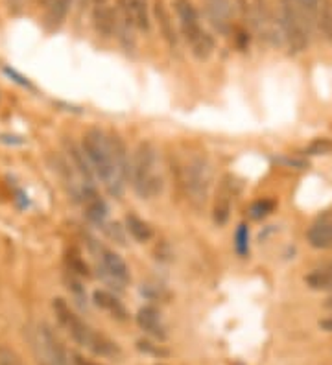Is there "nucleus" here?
Returning <instances> with one entry per match:
<instances>
[{
  "instance_id": "obj_14",
  "label": "nucleus",
  "mask_w": 332,
  "mask_h": 365,
  "mask_svg": "<svg viewBox=\"0 0 332 365\" xmlns=\"http://www.w3.org/2000/svg\"><path fill=\"white\" fill-rule=\"evenodd\" d=\"M81 201H84L85 214L87 218L93 223H98V225H104L107 218V205L102 197L98 196L96 188H85L84 194H81Z\"/></svg>"
},
{
  "instance_id": "obj_4",
  "label": "nucleus",
  "mask_w": 332,
  "mask_h": 365,
  "mask_svg": "<svg viewBox=\"0 0 332 365\" xmlns=\"http://www.w3.org/2000/svg\"><path fill=\"white\" fill-rule=\"evenodd\" d=\"M173 8H176L177 21H179V26H181L186 43L191 45L192 53L198 59H207L214 50V41L201 28L198 9L194 8L191 0H176Z\"/></svg>"
},
{
  "instance_id": "obj_30",
  "label": "nucleus",
  "mask_w": 332,
  "mask_h": 365,
  "mask_svg": "<svg viewBox=\"0 0 332 365\" xmlns=\"http://www.w3.org/2000/svg\"><path fill=\"white\" fill-rule=\"evenodd\" d=\"M325 307H327V308H331V310H332V295H331V297L327 299V303H325Z\"/></svg>"
},
{
  "instance_id": "obj_23",
  "label": "nucleus",
  "mask_w": 332,
  "mask_h": 365,
  "mask_svg": "<svg viewBox=\"0 0 332 365\" xmlns=\"http://www.w3.org/2000/svg\"><path fill=\"white\" fill-rule=\"evenodd\" d=\"M235 250L240 257H248L249 253V231L246 225H238L235 232Z\"/></svg>"
},
{
  "instance_id": "obj_5",
  "label": "nucleus",
  "mask_w": 332,
  "mask_h": 365,
  "mask_svg": "<svg viewBox=\"0 0 332 365\" xmlns=\"http://www.w3.org/2000/svg\"><path fill=\"white\" fill-rule=\"evenodd\" d=\"M181 181L185 187L186 197L196 209H203L207 203L211 182H213V168L205 157L194 155L186 160L181 172Z\"/></svg>"
},
{
  "instance_id": "obj_17",
  "label": "nucleus",
  "mask_w": 332,
  "mask_h": 365,
  "mask_svg": "<svg viewBox=\"0 0 332 365\" xmlns=\"http://www.w3.org/2000/svg\"><path fill=\"white\" fill-rule=\"evenodd\" d=\"M154 11H155V17H157V24H159V30L163 31V37L166 39L172 48L177 46V36H176V30H173V23L172 19H170V14L166 11L164 8L163 0H157L154 6Z\"/></svg>"
},
{
  "instance_id": "obj_27",
  "label": "nucleus",
  "mask_w": 332,
  "mask_h": 365,
  "mask_svg": "<svg viewBox=\"0 0 332 365\" xmlns=\"http://www.w3.org/2000/svg\"><path fill=\"white\" fill-rule=\"evenodd\" d=\"M74 365H102V364H98V361H93V360H87V358L80 356V354H74Z\"/></svg>"
},
{
  "instance_id": "obj_13",
  "label": "nucleus",
  "mask_w": 332,
  "mask_h": 365,
  "mask_svg": "<svg viewBox=\"0 0 332 365\" xmlns=\"http://www.w3.org/2000/svg\"><path fill=\"white\" fill-rule=\"evenodd\" d=\"M93 299H94V304H96L98 308H102L104 312L109 314L113 319L116 321L129 319L128 310H126L122 301H120L115 294H111V292H107V289H96V292L93 294Z\"/></svg>"
},
{
  "instance_id": "obj_10",
  "label": "nucleus",
  "mask_w": 332,
  "mask_h": 365,
  "mask_svg": "<svg viewBox=\"0 0 332 365\" xmlns=\"http://www.w3.org/2000/svg\"><path fill=\"white\" fill-rule=\"evenodd\" d=\"M93 24L98 36H102L104 39L115 36L116 11L107 0H93Z\"/></svg>"
},
{
  "instance_id": "obj_24",
  "label": "nucleus",
  "mask_w": 332,
  "mask_h": 365,
  "mask_svg": "<svg viewBox=\"0 0 332 365\" xmlns=\"http://www.w3.org/2000/svg\"><path fill=\"white\" fill-rule=\"evenodd\" d=\"M0 365H21L17 352L6 345H0Z\"/></svg>"
},
{
  "instance_id": "obj_9",
  "label": "nucleus",
  "mask_w": 332,
  "mask_h": 365,
  "mask_svg": "<svg viewBox=\"0 0 332 365\" xmlns=\"http://www.w3.org/2000/svg\"><path fill=\"white\" fill-rule=\"evenodd\" d=\"M96 255H98V260H100V266H102L104 277H106L107 281L116 284L119 288L128 284L129 267L119 253L107 250V247H104V245H98Z\"/></svg>"
},
{
  "instance_id": "obj_3",
  "label": "nucleus",
  "mask_w": 332,
  "mask_h": 365,
  "mask_svg": "<svg viewBox=\"0 0 332 365\" xmlns=\"http://www.w3.org/2000/svg\"><path fill=\"white\" fill-rule=\"evenodd\" d=\"M131 178L133 190L142 200H151L157 197L164 188L163 172H161L159 153L157 148L151 143H141L133 153L131 159Z\"/></svg>"
},
{
  "instance_id": "obj_1",
  "label": "nucleus",
  "mask_w": 332,
  "mask_h": 365,
  "mask_svg": "<svg viewBox=\"0 0 332 365\" xmlns=\"http://www.w3.org/2000/svg\"><path fill=\"white\" fill-rule=\"evenodd\" d=\"M84 148L85 155H87L91 168L96 174L98 179H102L104 187L107 188L111 196H122L124 192L126 175L120 168L119 160L115 155V146H113V138L102 130H89L84 137Z\"/></svg>"
},
{
  "instance_id": "obj_7",
  "label": "nucleus",
  "mask_w": 332,
  "mask_h": 365,
  "mask_svg": "<svg viewBox=\"0 0 332 365\" xmlns=\"http://www.w3.org/2000/svg\"><path fill=\"white\" fill-rule=\"evenodd\" d=\"M248 17L253 30L257 31L258 37L266 43L273 46L284 43L279 15L273 14V9L266 0H253V4L248 9Z\"/></svg>"
},
{
  "instance_id": "obj_6",
  "label": "nucleus",
  "mask_w": 332,
  "mask_h": 365,
  "mask_svg": "<svg viewBox=\"0 0 332 365\" xmlns=\"http://www.w3.org/2000/svg\"><path fill=\"white\" fill-rule=\"evenodd\" d=\"M305 9L299 4H293L292 0H283L279 11L281 28H283L284 45L290 53H301L308 46V28L305 21Z\"/></svg>"
},
{
  "instance_id": "obj_15",
  "label": "nucleus",
  "mask_w": 332,
  "mask_h": 365,
  "mask_svg": "<svg viewBox=\"0 0 332 365\" xmlns=\"http://www.w3.org/2000/svg\"><path fill=\"white\" fill-rule=\"evenodd\" d=\"M306 240L314 250L332 247V223H316L306 232Z\"/></svg>"
},
{
  "instance_id": "obj_12",
  "label": "nucleus",
  "mask_w": 332,
  "mask_h": 365,
  "mask_svg": "<svg viewBox=\"0 0 332 365\" xmlns=\"http://www.w3.org/2000/svg\"><path fill=\"white\" fill-rule=\"evenodd\" d=\"M205 6L211 23L220 30L221 34H227L231 28V15H233V6L231 0H201Z\"/></svg>"
},
{
  "instance_id": "obj_2",
  "label": "nucleus",
  "mask_w": 332,
  "mask_h": 365,
  "mask_svg": "<svg viewBox=\"0 0 332 365\" xmlns=\"http://www.w3.org/2000/svg\"><path fill=\"white\" fill-rule=\"evenodd\" d=\"M52 308L63 329L69 332V336H71L78 345H81V347L91 351L93 354H96V356L115 358V360L120 358L122 351H120L119 343L113 341L111 338H107L102 332L94 330L91 325H87V323L69 307V303H66L65 299H54Z\"/></svg>"
},
{
  "instance_id": "obj_18",
  "label": "nucleus",
  "mask_w": 332,
  "mask_h": 365,
  "mask_svg": "<svg viewBox=\"0 0 332 365\" xmlns=\"http://www.w3.org/2000/svg\"><path fill=\"white\" fill-rule=\"evenodd\" d=\"M72 6V0H52L46 9V17H44V24L49 30H58L65 21L66 14Z\"/></svg>"
},
{
  "instance_id": "obj_26",
  "label": "nucleus",
  "mask_w": 332,
  "mask_h": 365,
  "mask_svg": "<svg viewBox=\"0 0 332 365\" xmlns=\"http://www.w3.org/2000/svg\"><path fill=\"white\" fill-rule=\"evenodd\" d=\"M139 349L144 352H148V354H157V356H161V354H166V352L161 351L157 345H151L150 341H139Z\"/></svg>"
},
{
  "instance_id": "obj_21",
  "label": "nucleus",
  "mask_w": 332,
  "mask_h": 365,
  "mask_svg": "<svg viewBox=\"0 0 332 365\" xmlns=\"http://www.w3.org/2000/svg\"><path fill=\"white\" fill-rule=\"evenodd\" d=\"M318 26L327 41H332V0H321L318 9Z\"/></svg>"
},
{
  "instance_id": "obj_28",
  "label": "nucleus",
  "mask_w": 332,
  "mask_h": 365,
  "mask_svg": "<svg viewBox=\"0 0 332 365\" xmlns=\"http://www.w3.org/2000/svg\"><path fill=\"white\" fill-rule=\"evenodd\" d=\"M319 329L325 330V332H332V316H327L319 321Z\"/></svg>"
},
{
  "instance_id": "obj_29",
  "label": "nucleus",
  "mask_w": 332,
  "mask_h": 365,
  "mask_svg": "<svg viewBox=\"0 0 332 365\" xmlns=\"http://www.w3.org/2000/svg\"><path fill=\"white\" fill-rule=\"evenodd\" d=\"M26 2H28V0H9V9L19 11V9L26 6Z\"/></svg>"
},
{
  "instance_id": "obj_11",
  "label": "nucleus",
  "mask_w": 332,
  "mask_h": 365,
  "mask_svg": "<svg viewBox=\"0 0 332 365\" xmlns=\"http://www.w3.org/2000/svg\"><path fill=\"white\" fill-rule=\"evenodd\" d=\"M137 325L141 330H144L148 336H151L157 341H164L168 332H166V325H164L161 312L154 307H144L137 312Z\"/></svg>"
},
{
  "instance_id": "obj_8",
  "label": "nucleus",
  "mask_w": 332,
  "mask_h": 365,
  "mask_svg": "<svg viewBox=\"0 0 332 365\" xmlns=\"http://www.w3.org/2000/svg\"><path fill=\"white\" fill-rule=\"evenodd\" d=\"M34 347H36L39 364L43 365H74L65 345L59 336L49 325H39L34 334Z\"/></svg>"
},
{
  "instance_id": "obj_25",
  "label": "nucleus",
  "mask_w": 332,
  "mask_h": 365,
  "mask_svg": "<svg viewBox=\"0 0 332 365\" xmlns=\"http://www.w3.org/2000/svg\"><path fill=\"white\" fill-rule=\"evenodd\" d=\"M328 152H332V143L331 140H327V138H319V140L310 144L308 148L310 155H321V153H328Z\"/></svg>"
},
{
  "instance_id": "obj_16",
  "label": "nucleus",
  "mask_w": 332,
  "mask_h": 365,
  "mask_svg": "<svg viewBox=\"0 0 332 365\" xmlns=\"http://www.w3.org/2000/svg\"><path fill=\"white\" fill-rule=\"evenodd\" d=\"M231 196H233V190H231L229 181H223V185L220 187V192L216 196V203H214V222L218 225H223L229 220L231 212Z\"/></svg>"
},
{
  "instance_id": "obj_20",
  "label": "nucleus",
  "mask_w": 332,
  "mask_h": 365,
  "mask_svg": "<svg viewBox=\"0 0 332 365\" xmlns=\"http://www.w3.org/2000/svg\"><path fill=\"white\" fill-rule=\"evenodd\" d=\"M126 229L137 242H148L154 236V229L150 227V223L135 216V214H129L126 218Z\"/></svg>"
},
{
  "instance_id": "obj_22",
  "label": "nucleus",
  "mask_w": 332,
  "mask_h": 365,
  "mask_svg": "<svg viewBox=\"0 0 332 365\" xmlns=\"http://www.w3.org/2000/svg\"><path fill=\"white\" fill-rule=\"evenodd\" d=\"M273 210H275V201L264 197V200L255 201V203L249 207V216H251L253 220H264L266 216H270Z\"/></svg>"
},
{
  "instance_id": "obj_19",
  "label": "nucleus",
  "mask_w": 332,
  "mask_h": 365,
  "mask_svg": "<svg viewBox=\"0 0 332 365\" xmlns=\"http://www.w3.org/2000/svg\"><path fill=\"white\" fill-rule=\"evenodd\" d=\"M305 282L310 289L316 292H327L332 289V264L331 266L319 267L305 277Z\"/></svg>"
}]
</instances>
